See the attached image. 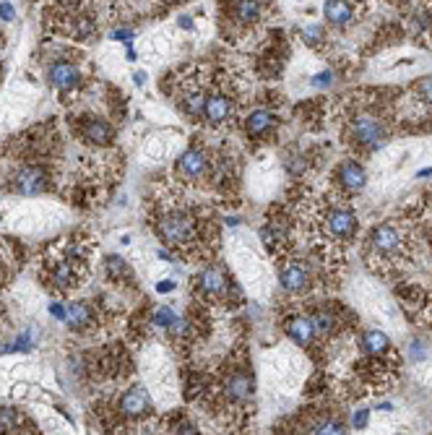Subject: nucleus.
I'll return each instance as SVG.
<instances>
[{
	"label": "nucleus",
	"mask_w": 432,
	"mask_h": 435,
	"mask_svg": "<svg viewBox=\"0 0 432 435\" xmlns=\"http://www.w3.org/2000/svg\"><path fill=\"white\" fill-rule=\"evenodd\" d=\"M159 237L169 245H185L187 240L193 237V222L187 219L185 214H167L156 224Z\"/></svg>",
	"instance_id": "1"
},
{
	"label": "nucleus",
	"mask_w": 432,
	"mask_h": 435,
	"mask_svg": "<svg viewBox=\"0 0 432 435\" xmlns=\"http://www.w3.org/2000/svg\"><path fill=\"white\" fill-rule=\"evenodd\" d=\"M354 139L364 149H378L386 143V125L373 115H362V118L354 120Z\"/></svg>",
	"instance_id": "2"
},
{
	"label": "nucleus",
	"mask_w": 432,
	"mask_h": 435,
	"mask_svg": "<svg viewBox=\"0 0 432 435\" xmlns=\"http://www.w3.org/2000/svg\"><path fill=\"white\" fill-rule=\"evenodd\" d=\"M50 83L60 92H73L81 83V73L68 60H58L50 65Z\"/></svg>",
	"instance_id": "3"
},
{
	"label": "nucleus",
	"mask_w": 432,
	"mask_h": 435,
	"mask_svg": "<svg viewBox=\"0 0 432 435\" xmlns=\"http://www.w3.org/2000/svg\"><path fill=\"white\" fill-rule=\"evenodd\" d=\"M120 412L125 414V417H143V414H149L152 412V401H149V394L143 391V388H130L123 394V399H120Z\"/></svg>",
	"instance_id": "4"
},
{
	"label": "nucleus",
	"mask_w": 432,
	"mask_h": 435,
	"mask_svg": "<svg viewBox=\"0 0 432 435\" xmlns=\"http://www.w3.org/2000/svg\"><path fill=\"white\" fill-rule=\"evenodd\" d=\"M47 188V175L45 170L39 167H23L21 172L16 175V190L23 193V196H34V193H42Z\"/></svg>",
	"instance_id": "5"
},
{
	"label": "nucleus",
	"mask_w": 432,
	"mask_h": 435,
	"mask_svg": "<svg viewBox=\"0 0 432 435\" xmlns=\"http://www.w3.org/2000/svg\"><path fill=\"white\" fill-rule=\"evenodd\" d=\"M81 136L89 143H96V146H107V143L115 139V130H112V125H110L107 120L89 118L81 125Z\"/></svg>",
	"instance_id": "6"
},
{
	"label": "nucleus",
	"mask_w": 432,
	"mask_h": 435,
	"mask_svg": "<svg viewBox=\"0 0 432 435\" xmlns=\"http://www.w3.org/2000/svg\"><path fill=\"white\" fill-rule=\"evenodd\" d=\"M401 245V237H398V230L393 224H380V227H375L373 232V247L378 253H393L396 247Z\"/></svg>",
	"instance_id": "7"
},
{
	"label": "nucleus",
	"mask_w": 432,
	"mask_h": 435,
	"mask_svg": "<svg viewBox=\"0 0 432 435\" xmlns=\"http://www.w3.org/2000/svg\"><path fill=\"white\" fill-rule=\"evenodd\" d=\"M229 112H232V102H229V99H227L224 94H211V97H206V107H203V115H206V120H209V123L219 125V123H224V120L229 118Z\"/></svg>",
	"instance_id": "8"
},
{
	"label": "nucleus",
	"mask_w": 432,
	"mask_h": 435,
	"mask_svg": "<svg viewBox=\"0 0 432 435\" xmlns=\"http://www.w3.org/2000/svg\"><path fill=\"white\" fill-rule=\"evenodd\" d=\"M307 282H310L307 269L300 266V263H289V266L281 269V287L287 292H302L305 287H307Z\"/></svg>",
	"instance_id": "9"
},
{
	"label": "nucleus",
	"mask_w": 432,
	"mask_h": 435,
	"mask_svg": "<svg viewBox=\"0 0 432 435\" xmlns=\"http://www.w3.org/2000/svg\"><path fill=\"white\" fill-rule=\"evenodd\" d=\"M328 230H331V235L336 237H351L354 230H357V219L347 209H336V212H331V216H328Z\"/></svg>",
	"instance_id": "10"
},
{
	"label": "nucleus",
	"mask_w": 432,
	"mask_h": 435,
	"mask_svg": "<svg viewBox=\"0 0 432 435\" xmlns=\"http://www.w3.org/2000/svg\"><path fill=\"white\" fill-rule=\"evenodd\" d=\"M206 165H209V159H206V154L198 152V149H190L180 156V162H177V170L183 172L185 177H200L206 172Z\"/></svg>",
	"instance_id": "11"
},
{
	"label": "nucleus",
	"mask_w": 432,
	"mask_h": 435,
	"mask_svg": "<svg viewBox=\"0 0 432 435\" xmlns=\"http://www.w3.org/2000/svg\"><path fill=\"white\" fill-rule=\"evenodd\" d=\"M200 292L211 294V297H222L227 292V282H224V274L219 269H206L198 276Z\"/></svg>",
	"instance_id": "12"
},
{
	"label": "nucleus",
	"mask_w": 432,
	"mask_h": 435,
	"mask_svg": "<svg viewBox=\"0 0 432 435\" xmlns=\"http://www.w3.org/2000/svg\"><path fill=\"white\" fill-rule=\"evenodd\" d=\"M323 13H326L328 24L333 26H347L351 21V8L347 0H326Z\"/></svg>",
	"instance_id": "13"
},
{
	"label": "nucleus",
	"mask_w": 432,
	"mask_h": 435,
	"mask_svg": "<svg viewBox=\"0 0 432 435\" xmlns=\"http://www.w3.org/2000/svg\"><path fill=\"white\" fill-rule=\"evenodd\" d=\"M339 180L344 188L349 190H360L364 188V180H367V175H364V170L357 162H344L339 170Z\"/></svg>",
	"instance_id": "14"
},
{
	"label": "nucleus",
	"mask_w": 432,
	"mask_h": 435,
	"mask_svg": "<svg viewBox=\"0 0 432 435\" xmlns=\"http://www.w3.org/2000/svg\"><path fill=\"white\" fill-rule=\"evenodd\" d=\"M287 334H289L300 347H305V344L313 341L316 329H313V321H307V318H292V321L287 323Z\"/></svg>",
	"instance_id": "15"
},
{
	"label": "nucleus",
	"mask_w": 432,
	"mask_h": 435,
	"mask_svg": "<svg viewBox=\"0 0 432 435\" xmlns=\"http://www.w3.org/2000/svg\"><path fill=\"white\" fill-rule=\"evenodd\" d=\"M65 323H68L70 329H86V326H92V307L86 305V303H73V305H68V310H65Z\"/></svg>",
	"instance_id": "16"
},
{
	"label": "nucleus",
	"mask_w": 432,
	"mask_h": 435,
	"mask_svg": "<svg viewBox=\"0 0 432 435\" xmlns=\"http://www.w3.org/2000/svg\"><path fill=\"white\" fill-rule=\"evenodd\" d=\"M274 123L276 118L271 115L269 110H256L250 118H247V133L250 136H263V133H269L274 128Z\"/></svg>",
	"instance_id": "17"
},
{
	"label": "nucleus",
	"mask_w": 432,
	"mask_h": 435,
	"mask_svg": "<svg viewBox=\"0 0 432 435\" xmlns=\"http://www.w3.org/2000/svg\"><path fill=\"white\" fill-rule=\"evenodd\" d=\"M234 19L243 24H253L260 19V0H237L234 6Z\"/></svg>",
	"instance_id": "18"
},
{
	"label": "nucleus",
	"mask_w": 432,
	"mask_h": 435,
	"mask_svg": "<svg viewBox=\"0 0 432 435\" xmlns=\"http://www.w3.org/2000/svg\"><path fill=\"white\" fill-rule=\"evenodd\" d=\"M227 394H229L234 401H245L247 396L253 394V383H250V378L243 376V373L232 376L229 378V383H227Z\"/></svg>",
	"instance_id": "19"
},
{
	"label": "nucleus",
	"mask_w": 432,
	"mask_h": 435,
	"mask_svg": "<svg viewBox=\"0 0 432 435\" xmlns=\"http://www.w3.org/2000/svg\"><path fill=\"white\" fill-rule=\"evenodd\" d=\"M388 336L383 334V331H364L362 336V347L367 354H383L388 350Z\"/></svg>",
	"instance_id": "20"
},
{
	"label": "nucleus",
	"mask_w": 432,
	"mask_h": 435,
	"mask_svg": "<svg viewBox=\"0 0 432 435\" xmlns=\"http://www.w3.org/2000/svg\"><path fill=\"white\" fill-rule=\"evenodd\" d=\"M52 284H55L58 290H70V287H76V271H73V263H60V266H55V271H52Z\"/></svg>",
	"instance_id": "21"
},
{
	"label": "nucleus",
	"mask_w": 432,
	"mask_h": 435,
	"mask_svg": "<svg viewBox=\"0 0 432 435\" xmlns=\"http://www.w3.org/2000/svg\"><path fill=\"white\" fill-rule=\"evenodd\" d=\"M310 321H313V329H316V334H320V336H326V334H331V331L336 329V318L331 316V313H326V310L316 313Z\"/></svg>",
	"instance_id": "22"
},
{
	"label": "nucleus",
	"mask_w": 432,
	"mask_h": 435,
	"mask_svg": "<svg viewBox=\"0 0 432 435\" xmlns=\"http://www.w3.org/2000/svg\"><path fill=\"white\" fill-rule=\"evenodd\" d=\"M203 107H206V97L203 92H187L185 94V112L187 115H203Z\"/></svg>",
	"instance_id": "23"
},
{
	"label": "nucleus",
	"mask_w": 432,
	"mask_h": 435,
	"mask_svg": "<svg viewBox=\"0 0 432 435\" xmlns=\"http://www.w3.org/2000/svg\"><path fill=\"white\" fill-rule=\"evenodd\" d=\"M21 423V417H19V412L16 409H0V433H8V430H16Z\"/></svg>",
	"instance_id": "24"
},
{
	"label": "nucleus",
	"mask_w": 432,
	"mask_h": 435,
	"mask_svg": "<svg viewBox=\"0 0 432 435\" xmlns=\"http://www.w3.org/2000/svg\"><path fill=\"white\" fill-rule=\"evenodd\" d=\"M177 318L175 313L169 310V307H159L156 313H154V326H162V329H169L172 323H175Z\"/></svg>",
	"instance_id": "25"
},
{
	"label": "nucleus",
	"mask_w": 432,
	"mask_h": 435,
	"mask_svg": "<svg viewBox=\"0 0 432 435\" xmlns=\"http://www.w3.org/2000/svg\"><path fill=\"white\" fill-rule=\"evenodd\" d=\"M417 94H420V99L424 105H432V76H427V79H422L417 83Z\"/></svg>",
	"instance_id": "26"
},
{
	"label": "nucleus",
	"mask_w": 432,
	"mask_h": 435,
	"mask_svg": "<svg viewBox=\"0 0 432 435\" xmlns=\"http://www.w3.org/2000/svg\"><path fill=\"white\" fill-rule=\"evenodd\" d=\"M313 433H344V423H339V420H323V423H318V427Z\"/></svg>",
	"instance_id": "27"
},
{
	"label": "nucleus",
	"mask_w": 432,
	"mask_h": 435,
	"mask_svg": "<svg viewBox=\"0 0 432 435\" xmlns=\"http://www.w3.org/2000/svg\"><path fill=\"white\" fill-rule=\"evenodd\" d=\"M302 39L305 42H307V45H318V42H320V39H323V29H320V26H307V29H305V34H302Z\"/></svg>",
	"instance_id": "28"
},
{
	"label": "nucleus",
	"mask_w": 432,
	"mask_h": 435,
	"mask_svg": "<svg viewBox=\"0 0 432 435\" xmlns=\"http://www.w3.org/2000/svg\"><path fill=\"white\" fill-rule=\"evenodd\" d=\"M107 269H110V274L120 276V274H125V271H128V266H125V261L120 259V256H112V259L107 261Z\"/></svg>",
	"instance_id": "29"
},
{
	"label": "nucleus",
	"mask_w": 432,
	"mask_h": 435,
	"mask_svg": "<svg viewBox=\"0 0 432 435\" xmlns=\"http://www.w3.org/2000/svg\"><path fill=\"white\" fill-rule=\"evenodd\" d=\"M0 16H3V19H8V21H13V6H8V3H0Z\"/></svg>",
	"instance_id": "30"
},
{
	"label": "nucleus",
	"mask_w": 432,
	"mask_h": 435,
	"mask_svg": "<svg viewBox=\"0 0 432 435\" xmlns=\"http://www.w3.org/2000/svg\"><path fill=\"white\" fill-rule=\"evenodd\" d=\"M417 26H420V29H430V16H427V13H420V16H417Z\"/></svg>",
	"instance_id": "31"
},
{
	"label": "nucleus",
	"mask_w": 432,
	"mask_h": 435,
	"mask_svg": "<svg viewBox=\"0 0 432 435\" xmlns=\"http://www.w3.org/2000/svg\"><path fill=\"white\" fill-rule=\"evenodd\" d=\"M159 292H172L175 290V282H169V279H164V282H159V287H156Z\"/></svg>",
	"instance_id": "32"
},
{
	"label": "nucleus",
	"mask_w": 432,
	"mask_h": 435,
	"mask_svg": "<svg viewBox=\"0 0 432 435\" xmlns=\"http://www.w3.org/2000/svg\"><path fill=\"white\" fill-rule=\"evenodd\" d=\"M367 423V412H357V417H354V427H362Z\"/></svg>",
	"instance_id": "33"
},
{
	"label": "nucleus",
	"mask_w": 432,
	"mask_h": 435,
	"mask_svg": "<svg viewBox=\"0 0 432 435\" xmlns=\"http://www.w3.org/2000/svg\"><path fill=\"white\" fill-rule=\"evenodd\" d=\"M115 39H130V37H133V32H128V29H120V32H115Z\"/></svg>",
	"instance_id": "34"
},
{
	"label": "nucleus",
	"mask_w": 432,
	"mask_h": 435,
	"mask_svg": "<svg viewBox=\"0 0 432 435\" xmlns=\"http://www.w3.org/2000/svg\"><path fill=\"white\" fill-rule=\"evenodd\" d=\"M404 3H411V0H404Z\"/></svg>",
	"instance_id": "35"
}]
</instances>
